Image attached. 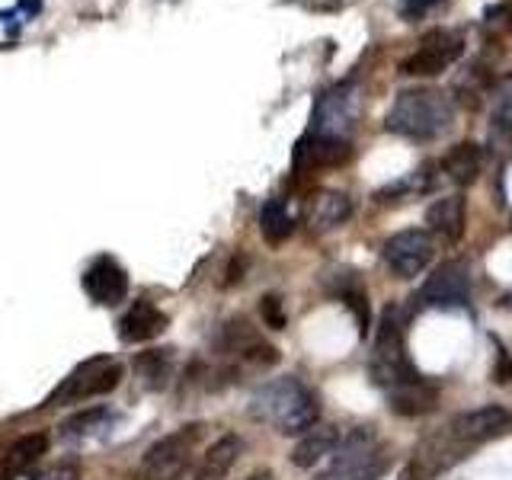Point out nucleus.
<instances>
[{
    "mask_svg": "<svg viewBox=\"0 0 512 480\" xmlns=\"http://www.w3.org/2000/svg\"><path fill=\"white\" fill-rule=\"evenodd\" d=\"M490 135L496 141H512V77H506L493 93L490 106Z\"/></svg>",
    "mask_w": 512,
    "mask_h": 480,
    "instance_id": "26",
    "label": "nucleus"
},
{
    "mask_svg": "<svg viewBox=\"0 0 512 480\" xmlns=\"http://www.w3.org/2000/svg\"><path fill=\"white\" fill-rule=\"evenodd\" d=\"M260 231L269 244H282V240L292 237L295 231V218L288 215V208L282 199H269L263 208H260Z\"/></svg>",
    "mask_w": 512,
    "mask_h": 480,
    "instance_id": "25",
    "label": "nucleus"
},
{
    "mask_svg": "<svg viewBox=\"0 0 512 480\" xmlns=\"http://www.w3.org/2000/svg\"><path fill=\"white\" fill-rule=\"evenodd\" d=\"M420 301L429 308H464L471 301V266L464 260H448L420 288Z\"/></svg>",
    "mask_w": 512,
    "mask_h": 480,
    "instance_id": "11",
    "label": "nucleus"
},
{
    "mask_svg": "<svg viewBox=\"0 0 512 480\" xmlns=\"http://www.w3.org/2000/svg\"><path fill=\"white\" fill-rule=\"evenodd\" d=\"M464 52V39L452 29H432L423 36V42L416 45V52L400 64L404 74L410 77H432V74H442L445 68L461 58Z\"/></svg>",
    "mask_w": 512,
    "mask_h": 480,
    "instance_id": "9",
    "label": "nucleus"
},
{
    "mask_svg": "<svg viewBox=\"0 0 512 480\" xmlns=\"http://www.w3.org/2000/svg\"><path fill=\"white\" fill-rule=\"evenodd\" d=\"M372 378L384 391L388 407L400 416H423L436 410L439 388L429 384L413 368L404 343V314L400 308H388L378 324V340L372 352Z\"/></svg>",
    "mask_w": 512,
    "mask_h": 480,
    "instance_id": "1",
    "label": "nucleus"
},
{
    "mask_svg": "<svg viewBox=\"0 0 512 480\" xmlns=\"http://www.w3.org/2000/svg\"><path fill=\"white\" fill-rule=\"evenodd\" d=\"M39 480H77V464H58V468L45 471Z\"/></svg>",
    "mask_w": 512,
    "mask_h": 480,
    "instance_id": "29",
    "label": "nucleus"
},
{
    "mask_svg": "<svg viewBox=\"0 0 512 480\" xmlns=\"http://www.w3.org/2000/svg\"><path fill=\"white\" fill-rule=\"evenodd\" d=\"M45 452H48V439L42 432L20 436L4 455H0V480H20L29 468H36Z\"/></svg>",
    "mask_w": 512,
    "mask_h": 480,
    "instance_id": "15",
    "label": "nucleus"
},
{
    "mask_svg": "<svg viewBox=\"0 0 512 480\" xmlns=\"http://www.w3.org/2000/svg\"><path fill=\"white\" fill-rule=\"evenodd\" d=\"M116 423V413L106 410V407H93V410H80L77 416L61 423V436L64 439H87V436H96V432L109 429Z\"/></svg>",
    "mask_w": 512,
    "mask_h": 480,
    "instance_id": "24",
    "label": "nucleus"
},
{
    "mask_svg": "<svg viewBox=\"0 0 512 480\" xmlns=\"http://www.w3.org/2000/svg\"><path fill=\"white\" fill-rule=\"evenodd\" d=\"M122 381V365L109 356H93L87 362H80L74 372L58 384V391L48 397V404L61 407V404H80V400L100 397L116 391Z\"/></svg>",
    "mask_w": 512,
    "mask_h": 480,
    "instance_id": "6",
    "label": "nucleus"
},
{
    "mask_svg": "<svg viewBox=\"0 0 512 480\" xmlns=\"http://www.w3.org/2000/svg\"><path fill=\"white\" fill-rule=\"evenodd\" d=\"M359 116V87L336 84L327 90L314 106L311 116V138L308 148L314 164H340L349 157V132Z\"/></svg>",
    "mask_w": 512,
    "mask_h": 480,
    "instance_id": "3",
    "label": "nucleus"
},
{
    "mask_svg": "<svg viewBox=\"0 0 512 480\" xmlns=\"http://www.w3.org/2000/svg\"><path fill=\"white\" fill-rule=\"evenodd\" d=\"M317 397L314 391L295 375H285L263 384L250 397V416L256 423H266L282 436H304L311 426H317Z\"/></svg>",
    "mask_w": 512,
    "mask_h": 480,
    "instance_id": "2",
    "label": "nucleus"
},
{
    "mask_svg": "<svg viewBox=\"0 0 512 480\" xmlns=\"http://www.w3.org/2000/svg\"><path fill=\"white\" fill-rule=\"evenodd\" d=\"M480 164H484V154H480V148L471 141H464V144H455V148L442 157V173L452 183L464 186L480 173Z\"/></svg>",
    "mask_w": 512,
    "mask_h": 480,
    "instance_id": "23",
    "label": "nucleus"
},
{
    "mask_svg": "<svg viewBox=\"0 0 512 480\" xmlns=\"http://www.w3.org/2000/svg\"><path fill=\"white\" fill-rule=\"evenodd\" d=\"M199 442V426H183L154 442L141 458V480H180L192 464V452Z\"/></svg>",
    "mask_w": 512,
    "mask_h": 480,
    "instance_id": "7",
    "label": "nucleus"
},
{
    "mask_svg": "<svg viewBox=\"0 0 512 480\" xmlns=\"http://www.w3.org/2000/svg\"><path fill=\"white\" fill-rule=\"evenodd\" d=\"M167 330V314L157 308V304L138 298L132 308H128L119 320V336L122 343H144V340H154Z\"/></svg>",
    "mask_w": 512,
    "mask_h": 480,
    "instance_id": "14",
    "label": "nucleus"
},
{
    "mask_svg": "<svg viewBox=\"0 0 512 480\" xmlns=\"http://www.w3.org/2000/svg\"><path fill=\"white\" fill-rule=\"evenodd\" d=\"M391 468V452L372 426L346 432L317 480H381Z\"/></svg>",
    "mask_w": 512,
    "mask_h": 480,
    "instance_id": "5",
    "label": "nucleus"
},
{
    "mask_svg": "<svg viewBox=\"0 0 512 480\" xmlns=\"http://www.w3.org/2000/svg\"><path fill=\"white\" fill-rule=\"evenodd\" d=\"M436 240L429 231H400L384 240V263L397 279H416L432 263Z\"/></svg>",
    "mask_w": 512,
    "mask_h": 480,
    "instance_id": "10",
    "label": "nucleus"
},
{
    "mask_svg": "<svg viewBox=\"0 0 512 480\" xmlns=\"http://www.w3.org/2000/svg\"><path fill=\"white\" fill-rule=\"evenodd\" d=\"M260 314H263V324L272 330H282L285 327V311H282V301L279 295H266L260 301Z\"/></svg>",
    "mask_w": 512,
    "mask_h": 480,
    "instance_id": "27",
    "label": "nucleus"
},
{
    "mask_svg": "<svg viewBox=\"0 0 512 480\" xmlns=\"http://www.w3.org/2000/svg\"><path fill=\"white\" fill-rule=\"evenodd\" d=\"M340 429L336 426H311L304 436L298 439L295 452H292V461L298 468H314L317 461H324L336 452V445H340Z\"/></svg>",
    "mask_w": 512,
    "mask_h": 480,
    "instance_id": "17",
    "label": "nucleus"
},
{
    "mask_svg": "<svg viewBox=\"0 0 512 480\" xmlns=\"http://www.w3.org/2000/svg\"><path fill=\"white\" fill-rule=\"evenodd\" d=\"M455 122V106L442 90L432 87H416L397 93L394 106L388 109V132L410 138V141H432L445 135Z\"/></svg>",
    "mask_w": 512,
    "mask_h": 480,
    "instance_id": "4",
    "label": "nucleus"
},
{
    "mask_svg": "<svg viewBox=\"0 0 512 480\" xmlns=\"http://www.w3.org/2000/svg\"><path fill=\"white\" fill-rule=\"evenodd\" d=\"M429 231L442 240H458L464 234V199L461 196H445L429 205L426 212Z\"/></svg>",
    "mask_w": 512,
    "mask_h": 480,
    "instance_id": "19",
    "label": "nucleus"
},
{
    "mask_svg": "<svg viewBox=\"0 0 512 480\" xmlns=\"http://www.w3.org/2000/svg\"><path fill=\"white\" fill-rule=\"evenodd\" d=\"M330 292L340 301H346V308L356 314V320H359V330L365 333L368 330V292H365V285L359 282L356 272H349V269L333 272Z\"/></svg>",
    "mask_w": 512,
    "mask_h": 480,
    "instance_id": "22",
    "label": "nucleus"
},
{
    "mask_svg": "<svg viewBox=\"0 0 512 480\" xmlns=\"http://www.w3.org/2000/svg\"><path fill=\"white\" fill-rule=\"evenodd\" d=\"M442 0H404V16L407 20H420L432 7H439Z\"/></svg>",
    "mask_w": 512,
    "mask_h": 480,
    "instance_id": "28",
    "label": "nucleus"
},
{
    "mask_svg": "<svg viewBox=\"0 0 512 480\" xmlns=\"http://www.w3.org/2000/svg\"><path fill=\"white\" fill-rule=\"evenodd\" d=\"M84 292L90 295V301L106 304V308L125 301V295H128L125 269L112 260V256H100V260H93L84 272Z\"/></svg>",
    "mask_w": 512,
    "mask_h": 480,
    "instance_id": "13",
    "label": "nucleus"
},
{
    "mask_svg": "<svg viewBox=\"0 0 512 480\" xmlns=\"http://www.w3.org/2000/svg\"><path fill=\"white\" fill-rule=\"evenodd\" d=\"M464 455H468V448L455 442L445 429V432H436V436H429L420 448H416V464H420L423 474H439V471L452 468V464H458Z\"/></svg>",
    "mask_w": 512,
    "mask_h": 480,
    "instance_id": "16",
    "label": "nucleus"
},
{
    "mask_svg": "<svg viewBox=\"0 0 512 480\" xmlns=\"http://www.w3.org/2000/svg\"><path fill=\"white\" fill-rule=\"evenodd\" d=\"M352 215V202L346 192H320V196L314 199L311 205V231L314 234H324V231H333V228H340V224Z\"/></svg>",
    "mask_w": 512,
    "mask_h": 480,
    "instance_id": "20",
    "label": "nucleus"
},
{
    "mask_svg": "<svg viewBox=\"0 0 512 480\" xmlns=\"http://www.w3.org/2000/svg\"><path fill=\"white\" fill-rule=\"evenodd\" d=\"M448 436L455 442H461L464 448H477L490 439H500L506 432H512V413L500 404H487V407H477V410H464L458 413L452 423L445 426Z\"/></svg>",
    "mask_w": 512,
    "mask_h": 480,
    "instance_id": "8",
    "label": "nucleus"
},
{
    "mask_svg": "<svg viewBox=\"0 0 512 480\" xmlns=\"http://www.w3.org/2000/svg\"><path fill=\"white\" fill-rule=\"evenodd\" d=\"M506 301H509V304H512V298H506Z\"/></svg>",
    "mask_w": 512,
    "mask_h": 480,
    "instance_id": "31",
    "label": "nucleus"
},
{
    "mask_svg": "<svg viewBox=\"0 0 512 480\" xmlns=\"http://www.w3.org/2000/svg\"><path fill=\"white\" fill-rule=\"evenodd\" d=\"M240 452H244V442H240L237 436H221L202 455L199 468H196V480H228V474L237 464Z\"/></svg>",
    "mask_w": 512,
    "mask_h": 480,
    "instance_id": "18",
    "label": "nucleus"
},
{
    "mask_svg": "<svg viewBox=\"0 0 512 480\" xmlns=\"http://www.w3.org/2000/svg\"><path fill=\"white\" fill-rule=\"evenodd\" d=\"M173 349H148L135 359V378L148 391H164L173 378Z\"/></svg>",
    "mask_w": 512,
    "mask_h": 480,
    "instance_id": "21",
    "label": "nucleus"
},
{
    "mask_svg": "<svg viewBox=\"0 0 512 480\" xmlns=\"http://www.w3.org/2000/svg\"><path fill=\"white\" fill-rule=\"evenodd\" d=\"M244 480H272V474H269V471H256V474H250V477H244Z\"/></svg>",
    "mask_w": 512,
    "mask_h": 480,
    "instance_id": "30",
    "label": "nucleus"
},
{
    "mask_svg": "<svg viewBox=\"0 0 512 480\" xmlns=\"http://www.w3.org/2000/svg\"><path fill=\"white\" fill-rule=\"evenodd\" d=\"M218 349L228 352V356H234V359H240V362H247V365H256V368H266V365L279 362L276 346H269L244 317L228 320V324L221 327Z\"/></svg>",
    "mask_w": 512,
    "mask_h": 480,
    "instance_id": "12",
    "label": "nucleus"
}]
</instances>
